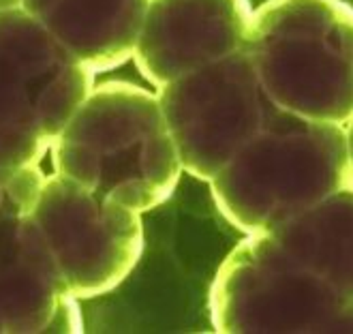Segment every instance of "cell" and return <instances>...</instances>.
<instances>
[{
	"instance_id": "1",
	"label": "cell",
	"mask_w": 353,
	"mask_h": 334,
	"mask_svg": "<svg viewBox=\"0 0 353 334\" xmlns=\"http://www.w3.org/2000/svg\"><path fill=\"white\" fill-rule=\"evenodd\" d=\"M50 157L54 174L139 215L168 202L184 172L157 90L131 81L92 86Z\"/></svg>"
},
{
	"instance_id": "2",
	"label": "cell",
	"mask_w": 353,
	"mask_h": 334,
	"mask_svg": "<svg viewBox=\"0 0 353 334\" xmlns=\"http://www.w3.org/2000/svg\"><path fill=\"white\" fill-rule=\"evenodd\" d=\"M244 54L279 112L334 124L353 116V9L343 0H268Z\"/></svg>"
},
{
	"instance_id": "3",
	"label": "cell",
	"mask_w": 353,
	"mask_h": 334,
	"mask_svg": "<svg viewBox=\"0 0 353 334\" xmlns=\"http://www.w3.org/2000/svg\"><path fill=\"white\" fill-rule=\"evenodd\" d=\"M353 184L345 124L274 112L210 180L219 213L244 234L268 232Z\"/></svg>"
},
{
	"instance_id": "4",
	"label": "cell",
	"mask_w": 353,
	"mask_h": 334,
	"mask_svg": "<svg viewBox=\"0 0 353 334\" xmlns=\"http://www.w3.org/2000/svg\"><path fill=\"white\" fill-rule=\"evenodd\" d=\"M15 250L58 296L94 298L118 287L143 250L139 213L58 174L15 221Z\"/></svg>"
},
{
	"instance_id": "5",
	"label": "cell",
	"mask_w": 353,
	"mask_h": 334,
	"mask_svg": "<svg viewBox=\"0 0 353 334\" xmlns=\"http://www.w3.org/2000/svg\"><path fill=\"white\" fill-rule=\"evenodd\" d=\"M94 71L22 7L0 9V172L41 165Z\"/></svg>"
},
{
	"instance_id": "6",
	"label": "cell",
	"mask_w": 353,
	"mask_h": 334,
	"mask_svg": "<svg viewBox=\"0 0 353 334\" xmlns=\"http://www.w3.org/2000/svg\"><path fill=\"white\" fill-rule=\"evenodd\" d=\"M157 97L182 170L205 182L276 112L244 50L172 79Z\"/></svg>"
},
{
	"instance_id": "7",
	"label": "cell",
	"mask_w": 353,
	"mask_h": 334,
	"mask_svg": "<svg viewBox=\"0 0 353 334\" xmlns=\"http://www.w3.org/2000/svg\"><path fill=\"white\" fill-rule=\"evenodd\" d=\"M351 304L285 257L263 232L246 234L210 287V320L223 334L334 332Z\"/></svg>"
},
{
	"instance_id": "8",
	"label": "cell",
	"mask_w": 353,
	"mask_h": 334,
	"mask_svg": "<svg viewBox=\"0 0 353 334\" xmlns=\"http://www.w3.org/2000/svg\"><path fill=\"white\" fill-rule=\"evenodd\" d=\"M248 0H150L133 60L159 90L172 79L244 50Z\"/></svg>"
},
{
	"instance_id": "9",
	"label": "cell",
	"mask_w": 353,
	"mask_h": 334,
	"mask_svg": "<svg viewBox=\"0 0 353 334\" xmlns=\"http://www.w3.org/2000/svg\"><path fill=\"white\" fill-rule=\"evenodd\" d=\"M150 0H22L77 60L99 73L133 58Z\"/></svg>"
},
{
	"instance_id": "10",
	"label": "cell",
	"mask_w": 353,
	"mask_h": 334,
	"mask_svg": "<svg viewBox=\"0 0 353 334\" xmlns=\"http://www.w3.org/2000/svg\"><path fill=\"white\" fill-rule=\"evenodd\" d=\"M263 234L304 273L353 302V184Z\"/></svg>"
},
{
	"instance_id": "11",
	"label": "cell",
	"mask_w": 353,
	"mask_h": 334,
	"mask_svg": "<svg viewBox=\"0 0 353 334\" xmlns=\"http://www.w3.org/2000/svg\"><path fill=\"white\" fill-rule=\"evenodd\" d=\"M15 221H0V332H79L75 298L58 296L19 259Z\"/></svg>"
},
{
	"instance_id": "12",
	"label": "cell",
	"mask_w": 353,
	"mask_h": 334,
	"mask_svg": "<svg viewBox=\"0 0 353 334\" xmlns=\"http://www.w3.org/2000/svg\"><path fill=\"white\" fill-rule=\"evenodd\" d=\"M345 135H347V155H349V170L353 180V116L345 122Z\"/></svg>"
},
{
	"instance_id": "13",
	"label": "cell",
	"mask_w": 353,
	"mask_h": 334,
	"mask_svg": "<svg viewBox=\"0 0 353 334\" xmlns=\"http://www.w3.org/2000/svg\"><path fill=\"white\" fill-rule=\"evenodd\" d=\"M19 5H22V0H0V9H11Z\"/></svg>"
}]
</instances>
